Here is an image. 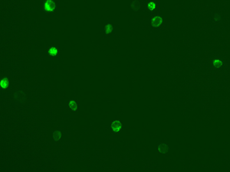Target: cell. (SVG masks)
I'll return each instance as SVG.
<instances>
[{
  "instance_id": "obj_1",
  "label": "cell",
  "mask_w": 230,
  "mask_h": 172,
  "mask_svg": "<svg viewBox=\"0 0 230 172\" xmlns=\"http://www.w3.org/2000/svg\"><path fill=\"white\" fill-rule=\"evenodd\" d=\"M150 25L153 28V29H161L165 25V18L161 14H154L149 19Z\"/></svg>"
},
{
  "instance_id": "obj_2",
  "label": "cell",
  "mask_w": 230,
  "mask_h": 172,
  "mask_svg": "<svg viewBox=\"0 0 230 172\" xmlns=\"http://www.w3.org/2000/svg\"><path fill=\"white\" fill-rule=\"evenodd\" d=\"M42 8L45 13H54L57 9V4L55 0H43Z\"/></svg>"
},
{
  "instance_id": "obj_3",
  "label": "cell",
  "mask_w": 230,
  "mask_h": 172,
  "mask_svg": "<svg viewBox=\"0 0 230 172\" xmlns=\"http://www.w3.org/2000/svg\"><path fill=\"white\" fill-rule=\"evenodd\" d=\"M225 64L224 60L220 56H215L211 60V65L213 68L220 69L223 67Z\"/></svg>"
},
{
  "instance_id": "obj_4",
  "label": "cell",
  "mask_w": 230,
  "mask_h": 172,
  "mask_svg": "<svg viewBox=\"0 0 230 172\" xmlns=\"http://www.w3.org/2000/svg\"><path fill=\"white\" fill-rule=\"evenodd\" d=\"M111 129L114 133H120L123 129V124L120 119H114L111 123Z\"/></svg>"
},
{
  "instance_id": "obj_5",
  "label": "cell",
  "mask_w": 230,
  "mask_h": 172,
  "mask_svg": "<svg viewBox=\"0 0 230 172\" xmlns=\"http://www.w3.org/2000/svg\"><path fill=\"white\" fill-rule=\"evenodd\" d=\"M157 152L160 154H167L170 151V146L166 142H161L157 144L156 146Z\"/></svg>"
},
{
  "instance_id": "obj_6",
  "label": "cell",
  "mask_w": 230,
  "mask_h": 172,
  "mask_svg": "<svg viewBox=\"0 0 230 172\" xmlns=\"http://www.w3.org/2000/svg\"><path fill=\"white\" fill-rule=\"evenodd\" d=\"M158 3L156 1H148L146 4V8L150 13H156L158 10Z\"/></svg>"
},
{
  "instance_id": "obj_7",
  "label": "cell",
  "mask_w": 230,
  "mask_h": 172,
  "mask_svg": "<svg viewBox=\"0 0 230 172\" xmlns=\"http://www.w3.org/2000/svg\"><path fill=\"white\" fill-rule=\"evenodd\" d=\"M47 54L51 57H57L59 56V49L56 46H50L47 49Z\"/></svg>"
},
{
  "instance_id": "obj_8",
  "label": "cell",
  "mask_w": 230,
  "mask_h": 172,
  "mask_svg": "<svg viewBox=\"0 0 230 172\" xmlns=\"http://www.w3.org/2000/svg\"><path fill=\"white\" fill-rule=\"evenodd\" d=\"M68 107L72 112H77L78 110V103L74 99H71L68 102Z\"/></svg>"
},
{
  "instance_id": "obj_9",
  "label": "cell",
  "mask_w": 230,
  "mask_h": 172,
  "mask_svg": "<svg viewBox=\"0 0 230 172\" xmlns=\"http://www.w3.org/2000/svg\"><path fill=\"white\" fill-rule=\"evenodd\" d=\"M114 27L113 26L112 24L111 23L106 24L105 26L104 27V32L106 36L111 35V34L114 32Z\"/></svg>"
},
{
  "instance_id": "obj_10",
  "label": "cell",
  "mask_w": 230,
  "mask_h": 172,
  "mask_svg": "<svg viewBox=\"0 0 230 172\" xmlns=\"http://www.w3.org/2000/svg\"><path fill=\"white\" fill-rule=\"evenodd\" d=\"M52 136H53L54 140H55V142H58V141L62 139V131H61L60 129H58V128H57V129H55V131L53 132V135H52Z\"/></svg>"
},
{
  "instance_id": "obj_11",
  "label": "cell",
  "mask_w": 230,
  "mask_h": 172,
  "mask_svg": "<svg viewBox=\"0 0 230 172\" xmlns=\"http://www.w3.org/2000/svg\"><path fill=\"white\" fill-rule=\"evenodd\" d=\"M131 8L134 12L138 11L140 8V2H139L138 0H134V1L131 3Z\"/></svg>"
},
{
  "instance_id": "obj_12",
  "label": "cell",
  "mask_w": 230,
  "mask_h": 172,
  "mask_svg": "<svg viewBox=\"0 0 230 172\" xmlns=\"http://www.w3.org/2000/svg\"><path fill=\"white\" fill-rule=\"evenodd\" d=\"M8 84H9V83H8V81L7 78H2L1 80V87L3 88V89H6L7 87L8 86Z\"/></svg>"
}]
</instances>
